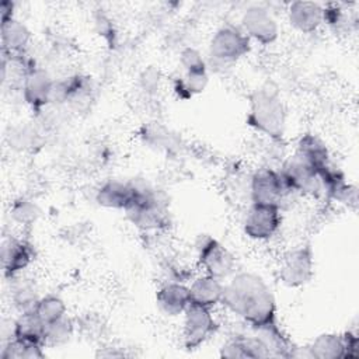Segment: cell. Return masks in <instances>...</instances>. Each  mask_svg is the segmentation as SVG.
I'll return each mask as SVG.
<instances>
[{
	"label": "cell",
	"mask_w": 359,
	"mask_h": 359,
	"mask_svg": "<svg viewBox=\"0 0 359 359\" xmlns=\"http://www.w3.org/2000/svg\"><path fill=\"white\" fill-rule=\"evenodd\" d=\"M38 215H39L38 206L32 201H28V199H22V198L18 199L14 202V205L11 208L13 219L22 226L32 224L36 220Z\"/></svg>",
	"instance_id": "27"
},
{
	"label": "cell",
	"mask_w": 359,
	"mask_h": 359,
	"mask_svg": "<svg viewBox=\"0 0 359 359\" xmlns=\"http://www.w3.org/2000/svg\"><path fill=\"white\" fill-rule=\"evenodd\" d=\"M156 304L158 310L168 317L182 316L191 304L189 287L181 280H168L156 292Z\"/></svg>",
	"instance_id": "14"
},
{
	"label": "cell",
	"mask_w": 359,
	"mask_h": 359,
	"mask_svg": "<svg viewBox=\"0 0 359 359\" xmlns=\"http://www.w3.org/2000/svg\"><path fill=\"white\" fill-rule=\"evenodd\" d=\"M345 345V358H356L359 355V338L353 331H346L342 334Z\"/></svg>",
	"instance_id": "29"
},
{
	"label": "cell",
	"mask_w": 359,
	"mask_h": 359,
	"mask_svg": "<svg viewBox=\"0 0 359 359\" xmlns=\"http://www.w3.org/2000/svg\"><path fill=\"white\" fill-rule=\"evenodd\" d=\"M289 24L302 34H313L323 24V6L316 1H292L286 10Z\"/></svg>",
	"instance_id": "16"
},
{
	"label": "cell",
	"mask_w": 359,
	"mask_h": 359,
	"mask_svg": "<svg viewBox=\"0 0 359 359\" xmlns=\"http://www.w3.org/2000/svg\"><path fill=\"white\" fill-rule=\"evenodd\" d=\"M42 345L10 338L1 348L0 359H39L45 356Z\"/></svg>",
	"instance_id": "24"
},
{
	"label": "cell",
	"mask_w": 359,
	"mask_h": 359,
	"mask_svg": "<svg viewBox=\"0 0 359 359\" xmlns=\"http://www.w3.org/2000/svg\"><path fill=\"white\" fill-rule=\"evenodd\" d=\"M307 356L316 359H341L345 358V345L342 334L324 332L313 339L307 346Z\"/></svg>",
	"instance_id": "22"
},
{
	"label": "cell",
	"mask_w": 359,
	"mask_h": 359,
	"mask_svg": "<svg viewBox=\"0 0 359 359\" xmlns=\"http://www.w3.org/2000/svg\"><path fill=\"white\" fill-rule=\"evenodd\" d=\"M254 332V331H252ZM222 358L231 359H258V358H271L265 344L254 332L252 335H236L223 344L220 348Z\"/></svg>",
	"instance_id": "19"
},
{
	"label": "cell",
	"mask_w": 359,
	"mask_h": 359,
	"mask_svg": "<svg viewBox=\"0 0 359 359\" xmlns=\"http://www.w3.org/2000/svg\"><path fill=\"white\" fill-rule=\"evenodd\" d=\"M180 63L184 69V72H202L208 70L206 60L202 57L201 52L195 48H185L181 52Z\"/></svg>",
	"instance_id": "28"
},
{
	"label": "cell",
	"mask_w": 359,
	"mask_h": 359,
	"mask_svg": "<svg viewBox=\"0 0 359 359\" xmlns=\"http://www.w3.org/2000/svg\"><path fill=\"white\" fill-rule=\"evenodd\" d=\"M294 154L309 163L316 171L331 163L327 146L316 135L311 133H306L299 139Z\"/></svg>",
	"instance_id": "21"
},
{
	"label": "cell",
	"mask_w": 359,
	"mask_h": 359,
	"mask_svg": "<svg viewBox=\"0 0 359 359\" xmlns=\"http://www.w3.org/2000/svg\"><path fill=\"white\" fill-rule=\"evenodd\" d=\"M251 50V41L240 27L227 24L216 29L209 41V59L219 66H231Z\"/></svg>",
	"instance_id": "4"
},
{
	"label": "cell",
	"mask_w": 359,
	"mask_h": 359,
	"mask_svg": "<svg viewBox=\"0 0 359 359\" xmlns=\"http://www.w3.org/2000/svg\"><path fill=\"white\" fill-rule=\"evenodd\" d=\"M137 184L121 180H108L97 189L95 201L100 206L125 210L136 195Z\"/></svg>",
	"instance_id": "17"
},
{
	"label": "cell",
	"mask_w": 359,
	"mask_h": 359,
	"mask_svg": "<svg viewBox=\"0 0 359 359\" xmlns=\"http://www.w3.org/2000/svg\"><path fill=\"white\" fill-rule=\"evenodd\" d=\"M289 192L302 195H320L321 185L317 171L299 156H290L279 170Z\"/></svg>",
	"instance_id": "11"
},
{
	"label": "cell",
	"mask_w": 359,
	"mask_h": 359,
	"mask_svg": "<svg viewBox=\"0 0 359 359\" xmlns=\"http://www.w3.org/2000/svg\"><path fill=\"white\" fill-rule=\"evenodd\" d=\"M222 306L245 323L251 330H261L278 324V304L275 294L262 276L241 271L224 283Z\"/></svg>",
	"instance_id": "1"
},
{
	"label": "cell",
	"mask_w": 359,
	"mask_h": 359,
	"mask_svg": "<svg viewBox=\"0 0 359 359\" xmlns=\"http://www.w3.org/2000/svg\"><path fill=\"white\" fill-rule=\"evenodd\" d=\"M55 80L50 74L36 66H31L21 81V94L25 104L35 112H41L52 102V90Z\"/></svg>",
	"instance_id": "12"
},
{
	"label": "cell",
	"mask_w": 359,
	"mask_h": 359,
	"mask_svg": "<svg viewBox=\"0 0 359 359\" xmlns=\"http://www.w3.org/2000/svg\"><path fill=\"white\" fill-rule=\"evenodd\" d=\"M314 275V254L310 245L287 251L278 266V278L287 287H302Z\"/></svg>",
	"instance_id": "8"
},
{
	"label": "cell",
	"mask_w": 359,
	"mask_h": 359,
	"mask_svg": "<svg viewBox=\"0 0 359 359\" xmlns=\"http://www.w3.org/2000/svg\"><path fill=\"white\" fill-rule=\"evenodd\" d=\"M34 311L46 325L59 321L67 316V307L65 300L60 296L52 293L41 296L34 307Z\"/></svg>",
	"instance_id": "23"
},
{
	"label": "cell",
	"mask_w": 359,
	"mask_h": 359,
	"mask_svg": "<svg viewBox=\"0 0 359 359\" xmlns=\"http://www.w3.org/2000/svg\"><path fill=\"white\" fill-rule=\"evenodd\" d=\"M14 18V3L4 0L0 3V21H7Z\"/></svg>",
	"instance_id": "30"
},
{
	"label": "cell",
	"mask_w": 359,
	"mask_h": 359,
	"mask_svg": "<svg viewBox=\"0 0 359 359\" xmlns=\"http://www.w3.org/2000/svg\"><path fill=\"white\" fill-rule=\"evenodd\" d=\"M11 299H13L14 306L20 310V313H22L27 310H32L35 307L39 296L36 294L32 285L24 282V283H18L14 287Z\"/></svg>",
	"instance_id": "26"
},
{
	"label": "cell",
	"mask_w": 359,
	"mask_h": 359,
	"mask_svg": "<svg viewBox=\"0 0 359 359\" xmlns=\"http://www.w3.org/2000/svg\"><path fill=\"white\" fill-rule=\"evenodd\" d=\"M123 212L135 227L144 231L160 230L168 224L165 202L149 187L137 185L135 198Z\"/></svg>",
	"instance_id": "3"
},
{
	"label": "cell",
	"mask_w": 359,
	"mask_h": 359,
	"mask_svg": "<svg viewBox=\"0 0 359 359\" xmlns=\"http://www.w3.org/2000/svg\"><path fill=\"white\" fill-rule=\"evenodd\" d=\"M219 323L212 309L191 303L182 314V345L188 351L198 349L217 331Z\"/></svg>",
	"instance_id": "6"
},
{
	"label": "cell",
	"mask_w": 359,
	"mask_h": 359,
	"mask_svg": "<svg viewBox=\"0 0 359 359\" xmlns=\"http://www.w3.org/2000/svg\"><path fill=\"white\" fill-rule=\"evenodd\" d=\"M247 123L261 135L280 140L286 126V109L273 83H265L250 97Z\"/></svg>",
	"instance_id": "2"
},
{
	"label": "cell",
	"mask_w": 359,
	"mask_h": 359,
	"mask_svg": "<svg viewBox=\"0 0 359 359\" xmlns=\"http://www.w3.org/2000/svg\"><path fill=\"white\" fill-rule=\"evenodd\" d=\"M196 259L205 273L227 280L236 273V257L219 240L209 234L198 236L195 241Z\"/></svg>",
	"instance_id": "5"
},
{
	"label": "cell",
	"mask_w": 359,
	"mask_h": 359,
	"mask_svg": "<svg viewBox=\"0 0 359 359\" xmlns=\"http://www.w3.org/2000/svg\"><path fill=\"white\" fill-rule=\"evenodd\" d=\"M74 332L73 321L66 316L59 321L46 325L45 348H55L67 344Z\"/></svg>",
	"instance_id": "25"
},
{
	"label": "cell",
	"mask_w": 359,
	"mask_h": 359,
	"mask_svg": "<svg viewBox=\"0 0 359 359\" xmlns=\"http://www.w3.org/2000/svg\"><path fill=\"white\" fill-rule=\"evenodd\" d=\"M34 259L32 247L21 238L7 237L1 244V265L6 278H15Z\"/></svg>",
	"instance_id": "13"
},
{
	"label": "cell",
	"mask_w": 359,
	"mask_h": 359,
	"mask_svg": "<svg viewBox=\"0 0 359 359\" xmlns=\"http://www.w3.org/2000/svg\"><path fill=\"white\" fill-rule=\"evenodd\" d=\"M45 332L46 324L32 309L20 313V316L14 320L11 338L45 346Z\"/></svg>",
	"instance_id": "20"
},
{
	"label": "cell",
	"mask_w": 359,
	"mask_h": 359,
	"mask_svg": "<svg viewBox=\"0 0 359 359\" xmlns=\"http://www.w3.org/2000/svg\"><path fill=\"white\" fill-rule=\"evenodd\" d=\"M280 224V206L266 203H250L243 220V231L248 238L254 241H266L279 231Z\"/></svg>",
	"instance_id": "7"
},
{
	"label": "cell",
	"mask_w": 359,
	"mask_h": 359,
	"mask_svg": "<svg viewBox=\"0 0 359 359\" xmlns=\"http://www.w3.org/2000/svg\"><path fill=\"white\" fill-rule=\"evenodd\" d=\"M289 192L279 170L271 167L258 168L250 180L251 203H266L280 206L282 199Z\"/></svg>",
	"instance_id": "10"
},
{
	"label": "cell",
	"mask_w": 359,
	"mask_h": 359,
	"mask_svg": "<svg viewBox=\"0 0 359 359\" xmlns=\"http://www.w3.org/2000/svg\"><path fill=\"white\" fill-rule=\"evenodd\" d=\"M191 303L199 304L208 309H215L222 306L224 296V282L212 275L202 273L195 276L188 285Z\"/></svg>",
	"instance_id": "18"
},
{
	"label": "cell",
	"mask_w": 359,
	"mask_h": 359,
	"mask_svg": "<svg viewBox=\"0 0 359 359\" xmlns=\"http://www.w3.org/2000/svg\"><path fill=\"white\" fill-rule=\"evenodd\" d=\"M0 36L1 56L7 59L21 57L31 42L29 28L15 17L0 22Z\"/></svg>",
	"instance_id": "15"
},
{
	"label": "cell",
	"mask_w": 359,
	"mask_h": 359,
	"mask_svg": "<svg viewBox=\"0 0 359 359\" xmlns=\"http://www.w3.org/2000/svg\"><path fill=\"white\" fill-rule=\"evenodd\" d=\"M240 28L248 36L262 46L272 45L279 36V24L273 14L261 4L247 7L241 15Z\"/></svg>",
	"instance_id": "9"
}]
</instances>
